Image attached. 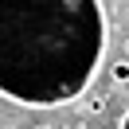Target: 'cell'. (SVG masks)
Returning a JSON list of instances; mask_svg holds the SVG:
<instances>
[{
	"mask_svg": "<svg viewBox=\"0 0 129 129\" xmlns=\"http://www.w3.org/2000/svg\"><path fill=\"white\" fill-rule=\"evenodd\" d=\"M102 0H0V98L31 110L74 102L106 59Z\"/></svg>",
	"mask_w": 129,
	"mask_h": 129,
	"instance_id": "6da1fadb",
	"label": "cell"
},
{
	"mask_svg": "<svg viewBox=\"0 0 129 129\" xmlns=\"http://www.w3.org/2000/svg\"><path fill=\"white\" fill-rule=\"evenodd\" d=\"M110 82L117 90H129V59H117V63L110 67Z\"/></svg>",
	"mask_w": 129,
	"mask_h": 129,
	"instance_id": "7a4b0ae2",
	"label": "cell"
},
{
	"mask_svg": "<svg viewBox=\"0 0 129 129\" xmlns=\"http://www.w3.org/2000/svg\"><path fill=\"white\" fill-rule=\"evenodd\" d=\"M86 110H90V113H102V110H106V98H102V94H98V98H90V106H86Z\"/></svg>",
	"mask_w": 129,
	"mask_h": 129,
	"instance_id": "3957f363",
	"label": "cell"
},
{
	"mask_svg": "<svg viewBox=\"0 0 129 129\" xmlns=\"http://www.w3.org/2000/svg\"><path fill=\"white\" fill-rule=\"evenodd\" d=\"M117 129H129V110L121 113V125H117Z\"/></svg>",
	"mask_w": 129,
	"mask_h": 129,
	"instance_id": "277c9868",
	"label": "cell"
},
{
	"mask_svg": "<svg viewBox=\"0 0 129 129\" xmlns=\"http://www.w3.org/2000/svg\"><path fill=\"white\" fill-rule=\"evenodd\" d=\"M31 129H51V125H31Z\"/></svg>",
	"mask_w": 129,
	"mask_h": 129,
	"instance_id": "5b68a950",
	"label": "cell"
}]
</instances>
